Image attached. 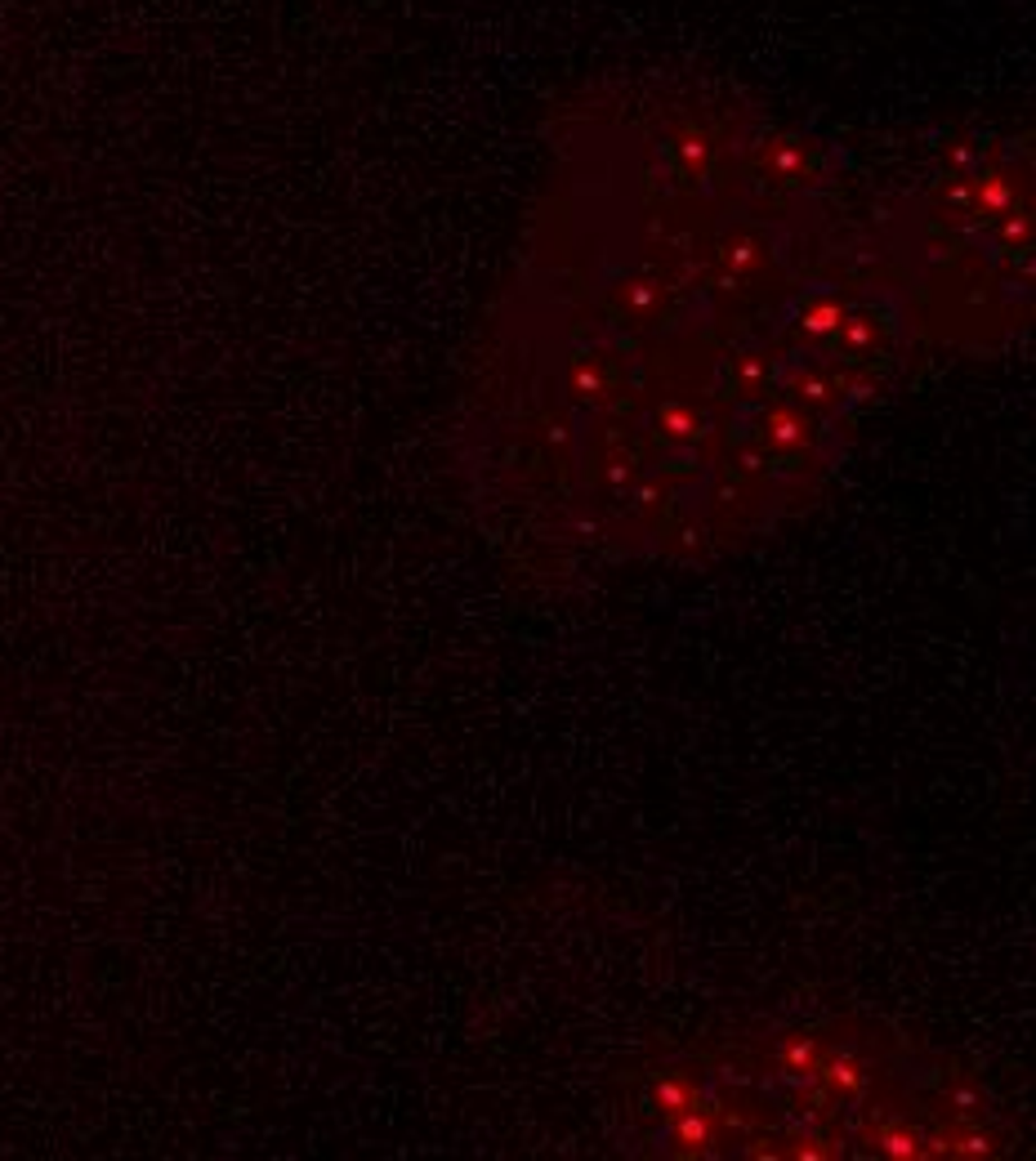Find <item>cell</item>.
Instances as JSON below:
<instances>
[{"mask_svg":"<svg viewBox=\"0 0 1036 1161\" xmlns=\"http://www.w3.org/2000/svg\"><path fill=\"white\" fill-rule=\"evenodd\" d=\"M813 1072H817L822 1085H827L831 1095H840V1099H858V1095L867 1090V1072H862V1063H858L854 1055H831V1059L817 1063Z\"/></svg>","mask_w":1036,"mask_h":1161,"instance_id":"obj_1","label":"cell"},{"mask_svg":"<svg viewBox=\"0 0 1036 1161\" xmlns=\"http://www.w3.org/2000/svg\"><path fill=\"white\" fill-rule=\"evenodd\" d=\"M674 1140L684 1153H706L715 1143V1117L711 1112H702V1108H684V1112H674Z\"/></svg>","mask_w":1036,"mask_h":1161,"instance_id":"obj_2","label":"cell"},{"mask_svg":"<svg viewBox=\"0 0 1036 1161\" xmlns=\"http://www.w3.org/2000/svg\"><path fill=\"white\" fill-rule=\"evenodd\" d=\"M875 1153L915 1161V1157H925V1135H920L915 1126H889V1130H880V1135H875Z\"/></svg>","mask_w":1036,"mask_h":1161,"instance_id":"obj_3","label":"cell"},{"mask_svg":"<svg viewBox=\"0 0 1036 1161\" xmlns=\"http://www.w3.org/2000/svg\"><path fill=\"white\" fill-rule=\"evenodd\" d=\"M652 1103L661 1108V1112H684V1108H692V1085L688 1081H679V1077H661L657 1085H652Z\"/></svg>","mask_w":1036,"mask_h":1161,"instance_id":"obj_4","label":"cell"},{"mask_svg":"<svg viewBox=\"0 0 1036 1161\" xmlns=\"http://www.w3.org/2000/svg\"><path fill=\"white\" fill-rule=\"evenodd\" d=\"M782 1068L795 1072V1077H800V1072H813V1068H817V1041H813V1037H791L787 1045H782Z\"/></svg>","mask_w":1036,"mask_h":1161,"instance_id":"obj_5","label":"cell"},{"mask_svg":"<svg viewBox=\"0 0 1036 1161\" xmlns=\"http://www.w3.org/2000/svg\"><path fill=\"white\" fill-rule=\"evenodd\" d=\"M947 1153H952V1157H992L996 1140L987 1135V1130H960L956 1140H947Z\"/></svg>","mask_w":1036,"mask_h":1161,"instance_id":"obj_6","label":"cell"},{"mask_svg":"<svg viewBox=\"0 0 1036 1161\" xmlns=\"http://www.w3.org/2000/svg\"><path fill=\"white\" fill-rule=\"evenodd\" d=\"M769 443H777V447H800V443H804V425L795 420L791 411H773L769 416Z\"/></svg>","mask_w":1036,"mask_h":1161,"instance_id":"obj_7","label":"cell"},{"mask_svg":"<svg viewBox=\"0 0 1036 1161\" xmlns=\"http://www.w3.org/2000/svg\"><path fill=\"white\" fill-rule=\"evenodd\" d=\"M840 322H844L840 304H813L809 313H804V335H827V331H835Z\"/></svg>","mask_w":1036,"mask_h":1161,"instance_id":"obj_8","label":"cell"},{"mask_svg":"<svg viewBox=\"0 0 1036 1161\" xmlns=\"http://www.w3.org/2000/svg\"><path fill=\"white\" fill-rule=\"evenodd\" d=\"M657 420H661V433L671 438H697V416L688 407H666Z\"/></svg>","mask_w":1036,"mask_h":1161,"instance_id":"obj_9","label":"cell"},{"mask_svg":"<svg viewBox=\"0 0 1036 1161\" xmlns=\"http://www.w3.org/2000/svg\"><path fill=\"white\" fill-rule=\"evenodd\" d=\"M978 205H983L987 215L1005 210V205H1010V188L1001 184V179H987V184H983V192H978Z\"/></svg>","mask_w":1036,"mask_h":1161,"instance_id":"obj_10","label":"cell"},{"mask_svg":"<svg viewBox=\"0 0 1036 1161\" xmlns=\"http://www.w3.org/2000/svg\"><path fill=\"white\" fill-rule=\"evenodd\" d=\"M746 264H755V242H729L724 246V268H746Z\"/></svg>","mask_w":1036,"mask_h":1161,"instance_id":"obj_11","label":"cell"},{"mask_svg":"<svg viewBox=\"0 0 1036 1161\" xmlns=\"http://www.w3.org/2000/svg\"><path fill=\"white\" fill-rule=\"evenodd\" d=\"M576 393H581V398H599V393H603V375H599L594 367H576Z\"/></svg>","mask_w":1036,"mask_h":1161,"instance_id":"obj_12","label":"cell"},{"mask_svg":"<svg viewBox=\"0 0 1036 1161\" xmlns=\"http://www.w3.org/2000/svg\"><path fill=\"white\" fill-rule=\"evenodd\" d=\"M867 340H872L867 322H849V326H844V345H849V348H867Z\"/></svg>","mask_w":1036,"mask_h":1161,"instance_id":"obj_13","label":"cell"},{"mask_svg":"<svg viewBox=\"0 0 1036 1161\" xmlns=\"http://www.w3.org/2000/svg\"><path fill=\"white\" fill-rule=\"evenodd\" d=\"M952 1103H960V1108L970 1112V1108H978V1095L974 1090H952Z\"/></svg>","mask_w":1036,"mask_h":1161,"instance_id":"obj_14","label":"cell"},{"mask_svg":"<svg viewBox=\"0 0 1036 1161\" xmlns=\"http://www.w3.org/2000/svg\"><path fill=\"white\" fill-rule=\"evenodd\" d=\"M795 1157H831L827 1148H817V1140H809L804 1148H795Z\"/></svg>","mask_w":1036,"mask_h":1161,"instance_id":"obj_15","label":"cell"}]
</instances>
